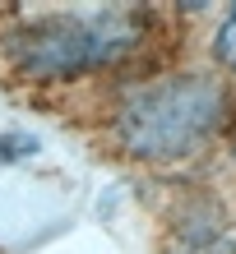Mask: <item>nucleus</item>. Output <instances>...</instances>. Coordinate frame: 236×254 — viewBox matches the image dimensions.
Here are the masks:
<instances>
[{"label":"nucleus","mask_w":236,"mask_h":254,"mask_svg":"<svg viewBox=\"0 0 236 254\" xmlns=\"http://www.w3.org/2000/svg\"><path fill=\"white\" fill-rule=\"evenodd\" d=\"M153 14L135 5H93V9H47L5 37V56L23 79H83L130 61L149 42Z\"/></svg>","instance_id":"nucleus-1"},{"label":"nucleus","mask_w":236,"mask_h":254,"mask_svg":"<svg viewBox=\"0 0 236 254\" xmlns=\"http://www.w3.org/2000/svg\"><path fill=\"white\" fill-rule=\"evenodd\" d=\"M232 116L227 83L218 74L185 69L135 88L116 107V143L139 162H185L223 134Z\"/></svg>","instance_id":"nucleus-2"},{"label":"nucleus","mask_w":236,"mask_h":254,"mask_svg":"<svg viewBox=\"0 0 236 254\" xmlns=\"http://www.w3.org/2000/svg\"><path fill=\"white\" fill-rule=\"evenodd\" d=\"M213 51H218V61H223L232 74H236V9L227 14L223 23H218V37H213Z\"/></svg>","instance_id":"nucleus-3"},{"label":"nucleus","mask_w":236,"mask_h":254,"mask_svg":"<svg viewBox=\"0 0 236 254\" xmlns=\"http://www.w3.org/2000/svg\"><path fill=\"white\" fill-rule=\"evenodd\" d=\"M37 153L33 134H0V162H28Z\"/></svg>","instance_id":"nucleus-4"},{"label":"nucleus","mask_w":236,"mask_h":254,"mask_svg":"<svg viewBox=\"0 0 236 254\" xmlns=\"http://www.w3.org/2000/svg\"><path fill=\"white\" fill-rule=\"evenodd\" d=\"M176 254H236V241H199V245H185Z\"/></svg>","instance_id":"nucleus-5"}]
</instances>
